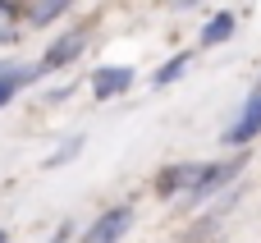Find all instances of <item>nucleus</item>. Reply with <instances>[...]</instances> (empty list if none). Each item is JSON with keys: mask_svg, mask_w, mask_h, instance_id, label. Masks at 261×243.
Listing matches in <instances>:
<instances>
[{"mask_svg": "<svg viewBox=\"0 0 261 243\" xmlns=\"http://www.w3.org/2000/svg\"><path fill=\"white\" fill-rule=\"evenodd\" d=\"M128 225H133V207H110L106 216H96V221L87 225L83 243H119L128 234Z\"/></svg>", "mask_w": 261, "mask_h": 243, "instance_id": "1", "label": "nucleus"}, {"mask_svg": "<svg viewBox=\"0 0 261 243\" xmlns=\"http://www.w3.org/2000/svg\"><path fill=\"white\" fill-rule=\"evenodd\" d=\"M261 133V92H252L248 101H243V110H239V119L225 129V142L229 147H248L252 138Z\"/></svg>", "mask_w": 261, "mask_h": 243, "instance_id": "2", "label": "nucleus"}, {"mask_svg": "<svg viewBox=\"0 0 261 243\" xmlns=\"http://www.w3.org/2000/svg\"><path fill=\"white\" fill-rule=\"evenodd\" d=\"M243 161H248V156H239V161H220V165H202V175H197V184H193L188 198H193V202H206L220 184H229V179L243 170Z\"/></svg>", "mask_w": 261, "mask_h": 243, "instance_id": "3", "label": "nucleus"}, {"mask_svg": "<svg viewBox=\"0 0 261 243\" xmlns=\"http://www.w3.org/2000/svg\"><path fill=\"white\" fill-rule=\"evenodd\" d=\"M83 55V28H73V32H64V37H55V46L41 55V64H37V74H50V69H64L69 60H78Z\"/></svg>", "mask_w": 261, "mask_h": 243, "instance_id": "4", "label": "nucleus"}, {"mask_svg": "<svg viewBox=\"0 0 261 243\" xmlns=\"http://www.w3.org/2000/svg\"><path fill=\"white\" fill-rule=\"evenodd\" d=\"M128 87H133V69H128V64H106V69L92 74V92H96L101 101H110V96H119V92H128Z\"/></svg>", "mask_w": 261, "mask_h": 243, "instance_id": "5", "label": "nucleus"}, {"mask_svg": "<svg viewBox=\"0 0 261 243\" xmlns=\"http://www.w3.org/2000/svg\"><path fill=\"white\" fill-rule=\"evenodd\" d=\"M197 175H202V165H193V161H179V165H165V170L156 175V193H161V198H174L179 188H188V193H193Z\"/></svg>", "mask_w": 261, "mask_h": 243, "instance_id": "6", "label": "nucleus"}, {"mask_svg": "<svg viewBox=\"0 0 261 243\" xmlns=\"http://www.w3.org/2000/svg\"><path fill=\"white\" fill-rule=\"evenodd\" d=\"M234 37V14H216L206 28H202V46H220Z\"/></svg>", "mask_w": 261, "mask_h": 243, "instance_id": "7", "label": "nucleus"}, {"mask_svg": "<svg viewBox=\"0 0 261 243\" xmlns=\"http://www.w3.org/2000/svg\"><path fill=\"white\" fill-rule=\"evenodd\" d=\"M64 9H69V0H32V5H28V18H32L37 28H41V23H50V18H60Z\"/></svg>", "mask_w": 261, "mask_h": 243, "instance_id": "8", "label": "nucleus"}, {"mask_svg": "<svg viewBox=\"0 0 261 243\" xmlns=\"http://www.w3.org/2000/svg\"><path fill=\"white\" fill-rule=\"evenodd\" d=\"M184 69H188V55H174V60H165V64L156 69V78H151V83H156V87H170V83H179V74H184Z\"/></svg>", "mask_w": 261, "mask_h": 243, "instance_id": "9", "label": "nucleus"}, {"mask_svg": "<svg viewBox=\"0 0 261 243\" xmlns=\"http://www.w3.org/2000/svg\"><path fill=\"white\" fill-rule=\"evenodd\" d=\"M78 152H83V133H73V138H69V142H64V147H60V152L50 156V161H46V165L55 170V165H64V161H73Z\"/></svg>", "mask_w": 261, "mask_h": 243, "instance_id": "10", "label": "nucleus"}, {"mask_svg": "<svg viewBox=\"0 0 261 243\" xmlns=\"http://www.w3.org/2000/svg\"><path fill=\"white\" fill-rule=\"evenodd\" d=\"M18 83H23V74H18V69H14V74H5V78H0V106H5V101H9V96H14V92H18Z\"/></svg>", "mask_w": 261, "mask_h": 243, "instance_id": "11", "label": "nucleus"}, {"mask_svg": "<svg viewBox=\"0 0 261 243\" xmlns=\"http://www.w3.org/2000/svg\"><path fill=\"white\" fill-rule=\"evenodd\" d=\"M0 41H14V28L9 23H0Z\"/></svg>", "mask_w": 261, "mask_h": 243, "instance_id": "12", "label": "nucleus"}, {"mask_svg": "<svg viewBox=\"0 0 261 243\" xmlns=\"http://www.w3.org/2000/svg\"><path fill=\"white\" fill-rule=\"evenodd\" d=\"M0 243H9V239H5V230H0Z\"/></svg>", "mask_w": 261, "mask_h": 243, "instance_id": "13", "label": "nucleus"}]
</instances>
